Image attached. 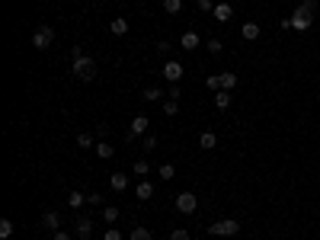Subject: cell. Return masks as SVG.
<instances>
[{"label":"cell","instance_id":"obj_1","mask_svg":"<svg viewBox=\"0 0 320 240\" xmlns=\"http://www.w3.org/2000/svg\"><path fill=\"white\" fill-rule=\"evenodd\" d=\"M314 10H317V0H304V3L291 13V29H298V32H307V29H311Z\"/></svg>","mask_w":320,"mask_h":240},{"label":"cell","instance_id":"obj_2","mask_svg":"<svg viewBox=\"0 0 320 240\" xmlns=\"http://www.w3.org/2000/svg\"><path fill=\"white\" fill-rule=\"evenodd\" d=\"M71 70H74V77H80V80H93L96 77V58H87V54L71 58Z\"/></svg>","mask_w":320,"mask_h":240},{"label":"cell","instance_id":"obj_3","mask_svg":"<svg viewBox=\"0 0 320 240\" xmlns=\"http://www.w3.org/2000/svg\"><path fill=\"white\" fill-rule=\"evenodd\" d=\"M54 42V29L52 26H38L36 32H32V48H38V51H48Z\"/></svg>","mask_w":320,"mask_h":240},{"label":"cell","instance_id":"obj_4","mask_svg":"<svg viewBox=\"0 0 320 240\" xmlns=\"http://www.w3.org/2000/svg\"><path fill=\"white\" fill-rule=\"evenodd\" d=\"M208 234H212V237H234V234H240V224H237L234 218H224V221L208 227Z\"/></svg>","mask_w":320,"mask_h":240},{"label":"cell","instance_id":"obj_5","mask_svg":"<svg viewBox=\"0 0 320 240\" xmlns=\"http://www.w3.org/2000/svg\"><path fill=\"white\" fill-rule=\"evenodd\" d=\"M160 74H163V80H167V84H179V80H183V64L179 61H173V58H170V61H163V70H160Z\"/></svg>","mask_w":320,"mask_h":240},{"label":"cell","instance_id":"obj_6","mask_svg":"<svg viewBox=\"0 0 320 240\" xmlns=\"http://www.w3.org/2000/svg\"><path fill=\"white\" fill-rule=\"evenodd\" d=\"M196 208H198V195H196V192H179V195H176V211L192 215Z\"/></svg>","mask_w":320,"mask_h":240},{"label":"cell","instance_id":"obj_7","mask_svg":"<svg viewBox=\"0 0 320 240\" xmlns=\"http://www.w3.org/2000/svg\"><path fill=\"white\" fill-rule=\"evenodd\" d=\"M74 231H77V237H80V240H90V237H93V218L80 215V218L74 221Z\"/></svg>","mask_w":320,"mask_h":240},{"label":"cell","instance_id":"obj_8","mask_svg":"<svg viewBox=\"0 0 320 240\" xmlns=\"http://www.w3.org/2000/svg\"><path fill=\"white\" fill-rule=\"evenodd\" d=\"M135 195H138V199H141V202L154 199V183H151V179H141V183H138V186H135Z\"/></svg>","mask_w":320,"mask_h":240},{"label":"cell","instance_id":"obj_9","mask_svg":"<svg viewBox=\"0 0 320 240\" xmlns=\"http://www.w3.org/2000/svg\"><path fill=\"white\" fill-rule=\"evenodd\" d=\"M128 132L135 135V138H138V135H147V116H135L131 125H128Z\"/></svg>","mask_w":320,"mask_h":240},{"label":"cell","instance_id":"obj_10","mask_svg":"<svg viewBox=\"0 0 320 240\" xmlns=\"http://www.w3.org/2000/svg\"><path fill=\"white\" fill-rule=\"evenodd\" d=\"M42 224H45L48 231H61V215H58V211H45V215H42Z\"/></svg>","mask_w":320,"mask_h":240},{"label":"cell","instance_id":"obj_11","mask_svg":"<svg viewBox=\"0 0 320 240\" xmlns=\"http://www.w3.org/2000/svg\"><path fill=\"white\" fill-rule=\"evenodd\" d=\"M240 35H244L247 42H256L259 35H263V29H259V23H244V29H240Z\"/></svg>","mask_w":320,"mask_h":240},{"label":"cell","instance_id":"obj_12","mask_svg":"<svg viewBox=\"0 0 320 240\" xmlns=\"http://www.w3.org/2000/svg\"><path fill=\"white\" fill-rule=\"evenodd\" d=\"M179 48L183 51H192V48H198V32H183V39H179Z\"/></svg>","mask_w":320,"mask_h":240},{"label":"cell","instance_id":"obj_13","mask_svg":"<svg viewBox=\"0 0 320 240\" xmlns=\"http://www.w3.org/2000/svg\"><path fill=\"white\" fill-rule=\"evenodd\" d=\"M212 16H214V19H218V23H228L231 16H234V7H231V3H218Z\"/></svg>","mask_w":320,"mask_h":240},{"label":"cell","instance_id":"obj_14","mask_svg":"<svg viewBox=\"0 0 320 240\" xmlns=\"http://www.w3.org/2000/svg\"><path fill=\"white\" fill-rule=\"evenodd\" d=\"M109 186H112L115 192H125V189H128V176H125V173H112V176H109Z\"/></svg>","mask_w":320,"mask_h":240},{"label":"cell","instance_id":"obj_15","mask_svg":"<svg viewBox=\"0 0 320 240\" xmlns=\"http://www.w3.org/2000/svg\"><path fill=\"white\" fill-rule=\"evenodd\" d=\"M214 144H218V135H214V132H202V135H198V147H202V151H212Z\"/></svg>","mask_w":320,"mask_h":240},{"label":"cell","instance_id":"obj_16","mask_svg":"<svg viewBox=\"0 0 320 240\" xmlns=\"http://www.w3.org/2000/svg\"><path fill=\"white\" fill-rule=\"evenodd\" d=\"M234 86H237V74H234V70H221V90L231 93Z\"/></svg>","mask_w":320,"mask_h":240},{"label":"cell","instance_id":"obj_17","mask_svg":"<svg viewBox=\"0 0 320 240\" xmlns=\"http://www.w3.org/2000/svg\"><path fill=\"white\" fill-rule=\"evenodd\" d=\"M128 240H154V234L147 231L144 224H138V227H131V234H128Z\"/></svg>","mask_w":320,"mask_h":240},{"label":"cell","instance_id":"obj_18","mask_svg":"<svg viewBox=\"0 0 320 240\" xmlns=\"http://www.w3.org/2000/svg\"><path fill=\"white\" fill-rule=\"evenodd\" d=\"M109 32H112V35H125V32H128V19H122V16L112 19V23H109Z\"/></svg>","mask_w":320,"mask_h":240},{"label":"cell","instance_id":"obj_19","mask_svg":"<svg viewBox=\"0 0 320 240\" xmlns=\"http://www.w3.org/2000/svg\"><path fill=\"white\" fill-rule=\"evenodd\" d=\"M119 218H122V211L115 208V205H106V208H103V221H106V224H115Z\"/></svg>","mask_w":320,"mask_h":240},{"label":"cell","instance_id":"obj_20","mask_svg":"<svg viewBox=\"0 0 320 240\" xmlns=\"http://www.w3.org/2000/svg\"><path fill=\"white\" fill-rule=\"evenodd\" d=\"M96 154H99V157H103V160H109V157H112V154H115V147H112V144H109V141H96Z\"/></svg>","mask_w":320,"mask_h":240},{"label":"cell","instance_id":"obj_21","mask_svg":"<svg viewBox=\"0 0 320 240\" xmlns=\"http://www.w3.org/2000/svg\"><path fill=\"white\" fill-rule=\"evenodd\" d=\"M84 202H87V195H84V192H77V189H71V195H68V205H71V208H80Z\"/></svg>","mask_w":320,"mask_h":240},{"label":"cell","instance_id":"obj_22","mask_svg":"<svg viewBox=\"0 0 320 240\" xmlns=\"http://www.w3.org/2000/svg\"><path fill=\"white\" fill-rule=\"evenodd\" d=\"M214 106L221 109V112L231 106V93H228V90H218V96H214Z\"/></svg>","mask_w":320,"mask_h":240},{"label":"cell","instance_id":"obj_23","mask_svg":"<svg viewBox=\"0 0 320 240\" xmlns=\"http://www.w3.org/2000/svg\"><path fill=\"white\" fill-rule=\"evenodd\" d=\"M163 10H167L170 16H176V13H183V0H163Z\"/></svg>","mask_w":320,"mask_h":240},{"label":"cell","instance_id":"obj_24","mask_svg":"<svg viewBox=\"0 0 320 240\" xmlns=\"http://www.w3.org/2000/svg\"><path fill=\"white\" fill-rule=\"evenodd\" d=\"M131 170H135V173H138L141 179H147V173H151V167H147V160H135V167H131Z\"/></svg>","mask_w":320,"mask_h":240},{"label":"cell","instance_id":"obj_25","mask_svg":"<svg viewBox=\"0 0 320 240\" xmlns=\"http://www.w3.org/2000/svg\"><path fill=\"white\" fill-rule=\"evenodd\" d=\"M157 176H160V179H173V176H176L173 163H163V167H160V170H157Z\"/></svg>","mask_w":320,"mask_h":240},{"label":"cell","instance_id":"obj_26","mask_svg":"<svg viewBox=\"0 0 320 240\" xmlns=\"http://www.w3.org/2000/svg\"><path fill=\"white\" fill-rule=\"evenodd\" d=\"M144 100L147 103H157V100H163V93H160L157 86H147V90H144Z\"/></svg>","mask_w":320,"mask_h":240},{"label":"cell","instance_id":"obj_27","mask_svg":"<svg viewBox=\"0 0 320 240\" xmlns=\"http://www.w3.org/2000/svg\"><path fill=\"white\" fill-rule=\"evenodd\" d=\"M205 45H208V51H212V54H221L224 51V42L221 39H208Z\"/></svg>","mask_w":320,"mask_h":240},{"label":"cell","instance_id":"obj_28","mask_svg":"<svg viewBox=\"0 0 320 240\" xmlns=\"http://www.w3.org/2000/svg\"><path fill=\"white\" fill-rule=\"evenodd\" d=\"M93 141H96V138H93V135H87V132L77 135V147H93Z\"/></svg>","mask_w":320,"mask_h":240},{"label":"cell","instance_id":"obj_29","mask_svg":"<svg viewBox=\"0 0 320 240\" xmlns=\"http://www.w3.org/2000/svg\"><path fill=\"white\" fill-rule=\"evenodd\" d=\"M10 234H13V221H10V218H3V221H0V237L7 240Z\"/></svg>","mask_w":320,"mask_h":240},{"label":"cell","instance_id":"obj_30","mask_svg":"<svg viewBox=\"0 0 320 240\" xmlns=\"http://www.w3.org/2000/svg\"><path fill=\"white\" fill-rule=\"evenodd\" d=\"M163 112H167V116H176V112H179V100H167L163 103Z\"/></svg>","mask_w":320,"mask_h":240},{"label":"cell","instance_id":"obj_31","mask_svg":"<svg viewBox=\"0 0 320 240\" xmlns=\"http://www.w3.org/2000/svg\"><path fill=\"white\" fill-rule=\"evenodd\" d=\"M157 54H163V58L170 61V54H173V45H170V42H157Z\"/></svg>","mask_w":320,"mask_h":240},{"label":"cell","instance_id":"obj_32","mask_svg":"<svg viewBox=\"0 0 320 240\" xmlns=\"http://www.w3.org/2000/svg\"><path fill=\"white\" fill-rule=\"evenodd\" d=\"M170 240H189V231H186V227H173V231H170Z\"/></svg>","mask_w":320,"mask_h":240},{"label":"cell","instance_id":"obj_33","mask_svg":"<svg viewBox=\"0 0 320 240\" xmlns=\"http://www.w3.org/2000/svg\"><path fill=\"white\" fill-rule=\"evenodd\" d=\"M205 84H208V90H221V74H212Z\"/></svg>","mask_w":320,"mask_h":240},{"label":"cell","instance_id":"obj_34","mask_svg":"<svg viewBox=\"0 0 320 240\" xmlns=\"http://www.w3.org/2000/svg\"><path fill=\"white\" fill-rule=\"evenodd\" d=\"M214 7H218L214 0H198V10H205V13H214Z\"/></svg>","mask_w":320,"mask_h":240},{"label":"cell","instance_id":"obj_35","mask_svg":"<svg viewBox=\"0 0 320 240\" xmlns=\"http://www.w3.org/2000/svg\"><path fill=\"white\" fill-rule=\"evenodd\" d=\"M106 135H109V125H106V122H99V125H96V138H99V141H106Z\"/></svg>","mask_w":320,"mask_h":240},{"label":"cell","instance_id":"obj_36","mask_svg":"<svg viewBox=\"0 0 320 240\" xmlns=\"http://www.w3.org/2000/svg\"><path fill=\"white\" fill-rule=\"evenodd\" d=\"M103 240H122V231H115V227H109V231L103 234Z\"/></svg>","mask_w":320,"mask_h":240},{"label":"cell","instance_id":"obj_37","mask_svg":"<svg viewBox=\"0 0 320 240\" xmlns=\"http://www.w3.org/2000/svg\"><path fill=\"white\" fill-rule=\"evenodd\" d=\"M154 147H157V138H154V135H144V151H154Z\"/></svg>","mask_w":320,"mask_h":240},{"label":"cell","instance_id":"obj_38","mask_svg":"<svg viewBox=\"0 0 320 240\" xmlns=\"http://www.w3.org/2000/svg\"><path fill=\"white\" fill-rule=\"evenodd\" d=\"M87 202H90V205H103V195L93 192V195H87Z\"/></svg>","mask_w":320,"mask_h":240},{"label":"cell","instance_id":"obj_39","mask_svg":"<svg viewBox=\"0 0 320 240\" xmlns=\"http://www.w3.org/2000/svg\"><path fill=\"white\" fill-rule=\"evenodd\" d=\"M54 240H71V234L68 231H54Z\"/></svg>","mask_w":320,"mask_h":240},{"label":"cell","instance_id":"obj_40","mask_svg":"<svg viewBox=\"0 0 320 240\" xmlns=\"http://www.w3.org/2000/svg\"><path fill=\"white\" fill-rule=\"evenodd\" d=\"M212 240H218V237H212Z\"/></svg>","mask_w":320,"mask_h":240}]
</instances>
